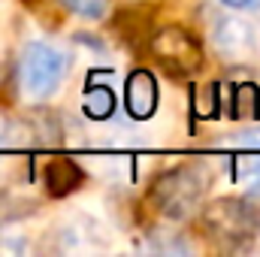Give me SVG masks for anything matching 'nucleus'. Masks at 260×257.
Masks as SVG:
<instances>
[{"instance_id":"obj_2","label":"nucleus","mask_w":260,"mask_h":257,"mask_svg":"<svg viewBox=\"0 0 260 257\" xmlns=\"http://www.w3.org/2000/svg\"><path fill=\"white\" fill-rule=\"evenodd\" d=\"M212 185V176L206 167L200 164H182V167H173L167 170L164 176L154 179L151 185V206L157 215L164 218H173V221H182L200 206V200L206 197Z\"/></svg>"},{"instance_id":"obj_9","label":"nucleus","mask_w":260,"mask_h":257,"mask_svg":"<svg viewBox=\"0 0 260 257\" xmlns=\"http://www.w3.org/2000/svg\"><path fill=\"white\" fill-rule=\"evenodd\" d=\"M67 9L79 18H88V21H100L106 18V9H109V0H61Z\"/></svg>"},{"instance_id":"obj_8","label":"nucleus","mask_w":260,"mask_h":257,"mask_svg":"<svg viewBox=\"0 0 260 257\" xmlns=\"http://www.w3.org/2000/svg\"><path fill=\"white\" fill-rule=\"evenodd\" d=\"M79 179H82V173H79V167L70 164V160H58V164H52L49 173H46V182L52 185V191L55 194L73 191V188L79 185Z\"/></svg>"},{"instance_id":"obj_7","label":"nucleus","mask_w":260,"mask_h":257,"mask_svg":"<svg viewBox=\"0 0 260 257\" xmlns=\"http://www.w3.org/2000/svg\"><path fill=\"white\" fill-rule=\"evenodd\" d=\"M82 112L94 121H103L115 112V94L109 85H88V91L82 94Z\"/></svg>"},{"instance_id":"obj_4","label":"nucleus","mask_w":260,"mask_h":257,"mask_svg":"<svg viewBox=\"0 0 260 257\" xmlns=\"http://www.w3.org/2000/svg\"><path fill=\"white\" fill-rule=\"evenodd\" d=\"M151 52L160 64L173 73H197L203 67V43L194 34H188L185 27H160L151 37Z\"/></svg>"},{"instance_id":"obj_10","label":"nucleus","mask_w":260,"mask_h":257,"mask_svg":"<svg viewBox=\"0 0 260 257\" xmlns=\"http://www.w3.org/2000/svg\"><path fill=\"white\" fill-rule=\"evenodd\" d=\"M233 179L242 185H260V157H239Z\"/></svg>"},{"instance_id":"obj_3","label":"nucleus","mask_w":260,"mask_h":257,"mask_svg":"<svg viewBox=\"0 0 260 257\" xmlns=\"http://www.w3.org/2000/svg\"><path fill=\"white\" fill-rule=\"evenodd\" d=\"M209 236L218 239H254L260 227V212L248 200H218L203 212Z\"/></svg>"},{"instance_id":"obj_11","label":"nucleus","mask_w":260,"mask_h":257,"mask_svg":"<svg viewBox=\"0 0 260 257\" xmlns=\"http://www.w3.org/2000/svg\"><path fill=\"white\" fill-rule=\"evenodd\" d=\"M233 142H236L239 148H248V151H260V124H257V127L242 130V133H236V136H233Z\"/></svg>"},{"instance_id":"obj_12","label":"nucleus","mask_w":260,"mask_h":257,"mask_svg":"<svg viewBox=\"0 0 260 257\" xmlns=\"http://www.w3.org/2000/svg\"><path fill=\"white\" fill-rule=\"evenodd\" d=\"M221 6H227L233 12H245V9H257L260 0H221Z\"/></svg>"},{"instance_id":"obj_5","label":"nucleus","mask_w":260,"mask_h":257,"mask_svg":"<svg viewBox=\"0 0 260 257\" xmlns=\"http://www.w3.org/2000/svg\"><path fill=\"white\" fill-rule=\"evenodd\" d=\"M212 43L227 61H245L257 52V34L239 15H221L212 27Z\"/></svg>"},{"instance_id":"obj_1","label":"nucleus","mask_w":260,"mask_h":257,"mask_svg":"<svg viewBox=\"0 0 260 257\" xmlns=\"http://www.w3.org/2000/svg\"><path fill=\"white\" fill-rule=\"evenodd\" d=\"M67 73H70V55L61 46L46 40H30L21 49L18 58V88L27 100L40 103L61 91Z\"/></svg>"},{"instance_id":"obj_6","label":"nucleus","mask_w":260,"mask_h":257,"mask_svg":"<svg viewBox=\"0 0 260 257\" xmlns=\"http://www.w3.org/2000/svg\"><path fill=\"white\" fill-rule=\"evenodd\" d=\"M157 103H160V91H157V79L151 70L139 67L133 70L124 82V106H127V115L133 121H148L154 112H157Z\"/></svg>"}]
</instances>
